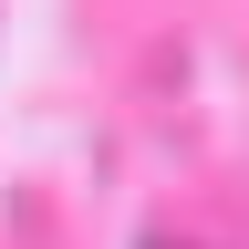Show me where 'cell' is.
Masks as SVG:
<instances>
[{"mask_svg":"<svg viewBox=\"0 0 249 249\" xmlns=\"http://www.w3.org/2000/svg\"><path fill=\"white\" fill-rule=\"evenodd\" d=\"M145 249H239V239H218V229L197 239V229H187V218H156V229H145Z\"/></svg>","mask_w":249,"mask_h":249,"instance_id":"6da1fadb","label":"cell"}]
</instances>
